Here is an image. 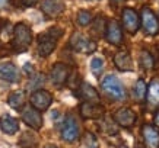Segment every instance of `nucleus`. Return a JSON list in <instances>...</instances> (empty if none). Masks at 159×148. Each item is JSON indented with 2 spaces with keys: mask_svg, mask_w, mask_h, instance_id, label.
I'll return each instance as SVG.
<instances>
[{
  "mask_svg": "<svg viewBox=\"0 0 159 148\" xmlns=\"http://www.w3.org/2000/svg\"><path fill=\"white\" fill-rule=\"evenodd\" d=\"M63 35V29L53 26L48 31L38 35V54L39 57H48L57 47L58 38Z\"/></svg>",
  "mask_w": 159,
  "mask_h": 148,
  "instance_id": "f257e3e1",
  "label": "nucleus"
},
{
  "mask_svg": "<svg viewBox=\"0 0 159 148\" xmlns=\"http://www.w3.org/2000/svg\"><path fill=\"white\" fill-rule=\"evenodd\" d=\"M32 42V31L28 25L16 23L13 28V39H12V48L15 53H25Z\"/></svg>",
  "mask_w": 159,
  "mask_h": 148,
  "instance_id": "f03ea898",
  "label": "nucleus"
},
{
  "mask_svg": "<svg viewBox=\"0 0 159 148\" xmlns=\"http://www.w3.org/2000/svg\"><path fill=\"white\" fill-rule=\"evenodd\" d=\"M101 89L110 100L118 102L125 99V89L123 86V83L112 74H108L104 77V80L101 81Z\"/></svg>",
  "mask_w": 159,
  "mask_h": 148,
  "instance_id": "7ed1b4c3",
  "label": "nucleus"
},
{
  "mask_svg": "<svg viewBox=\"0 0 159 148\" xmlns=\"http://www.w3.org/2000/svg\"><path fill=\"white\" fill-rule=\"evenodd\" d=\"M140 25L146 35L155 36L159 32V19L150 7H143L140 13Z\"/></svg>",
  "mask_w": 159,
  "mask_h": 148,
  "instance_id": "20e7f679",
  "label": "nucleus"
},
{
  "mask_svg": "<svg viewBox=\"0 0 159 148\" xmlns=\"http://www.w3.org/2000/svg\"><path fill=\"white\" fill-rule=\"evenodd\" d=\"M60 135H61V139L66 141V142H75V141L79 139L80 129H79V124H77V121L75 119L73 115L66 116V119H64V122L61 125Z\"/></svg>",
  "mask_w": 159,
  "mask_h": 148,
  "instance_id": "39448f33",
  "label": "nucleus"
},
{
  "mask_svg": "<svg viewBox=\"0 0 159 148\" xmlns=\"http://www.w3.org/2000/svg\"><path fill=\"white\" fill-rule=\"evenodd\" d=\"M70 47L77 53L91 54L97 49V42L93 39L88 38L86 35L80 34V32H75L70 36Z\"/></svg>",
  "mask_w": 159,
  "mask_h": 148,
  "instance_id": "423d86ee",
  "label": "nucleus"
},
{
  "mask_svg": "<svg viewBox=\"0 0 159 148\" xmlns=\"http://www.w3.org/2000/svg\"><path fill=\"white\" fill-rule=\"evenodd\" d=\"M29 100H31L32 108H35V109L39 110V112H43V110L48 109L50 105L53 103V96H51L50 91L44 90V89H38V90L32 91Z\"/></svg>",
  "mask_w": 159,
  "mask_h": 148,
  "instance_id": "0eeeda50",
  "label": "nucleus"
},
{
  "mask_svg": "<svg viewBox=\"0 0 159 148\" xmlns=\"http://www.w3.org/2000/svg\"><path fill=\"white\" fill-rule=\"evenodd\" d=\"M121 18H123V26L125 28L127 32L134 35L140 28V16L137 15L134 9L130 7H124L121 12Z\"/></svg>",
  "mask_w": 159,
  "mask_h": 148,
  "instance_id": "6e6552de",
  "label": "nucleus"
},
{
  "mask_svg": "<svg viewBox=\"0 0 159 148\" xmlns=\"http://www.w3.org/2000/svg\"><path fill=\"white\" fill-rule=\"evenodd\" d=\"M105 39L111 45H120L123 42V29L116 19H111L105 25Z\"/></svg>",
  "mask_w": 159,
  "mask_h": 148,
  "instance_id": "1a4fd4ad",
  "label": "nucleus"
},
{
  "mask_svg": "<svg viewBox=\"0 0 159 148\" xmlns=\"http://www.w3.org/2000/svg\"><path fill=\"white\" fill-rule=\"evenodd\" d=\"M136 119L137 116L130 108H120L112 115V121L123 128H131L136 124Z\"/></svg>",
  "mask_w": 159,
  "mask_h": 148,
  "instance_id": "9d476101",
  "label": "nucleus"
},
{
  "mask_svg": "<svg viewBox=\"0 0 159 148\" xmlns=\"http://www.w3.org/2000/svg\"><path fill=\"white\" fill-rule=\"evenodd\" d=\"M22 121L28 125L29 128L35 129V131L43 128V116H41V112L37 110L35 108H25L22 110Z\"/></svg>",
  "mask_w": 159,
  "mask_h": 148,
  "instance_id": "9b49d317",
  "label": "nucleus"
},
{
  "mask_svg": "<svg viewBox=\"0 0 159 148\" xmlns=\"http://www.w3.org/2000/svg\"><path fill=\"white\" fill-rule=\"evenodd\" d=\"M66 5L64 0H43L41 2V10L48 18H57L64 12Z\"/></svg>",
  "mask_w": 159,
  "mask_h": 148,
  "instance_id": "f8f14e48",
  "label": "nucleus"
},
{
  "mask_svg": "<svg viewBox=\"0 0 159 148\" xmlns=\"http://www.w3.org/2000/svg\"><path fill=\"white\" fill-rule=\"evenodd\" d=\"M142 137L146 144V148H159V129L155 125H143Z\"/></svg>",
  "mask_w": 159,
  "mask_h": 148,
  "instance_id": "ddd939ff",
  "label": "nucleus"
},
{
  "mask_svg": "<svg viewBox=\"0 0 159 148\" xmlns=\"http://www.w3.org/2000/svg\"><path fill=\"white\" fill-rule=\"evenodd\" d=\"M51 81H53L54 84L57 87L63 86L69 78V67L66 64H63V62H56L51 68Z\"/></svg>",
  "mask_w": 159,
  "mask_h": 148,
  "instance_id": "4468645a",
  "label": "nucleus"
},
{
  "mask_svg": "<svg viewBox=\"0 0 159 148\" xmlns=\"http://www.w3.org/2000/svg\"><path fill=\"white\" fill-rule=\"evenodd\" d=\"M80 115L85 119H99L104 116V108L98 103L85 102L80 105Z\"/></svg>",
  "mask_w": 159,
  "mask_h": 148,
  "instance_id": "2eb2a0df",
  "label": "nucleus"
},
{
  "mask_svg": "<svg viewBox=\"0 0 159 148\" xmlns=\"http://www.w3.org/2000/svg\"><path fill=\"white\" fill-rule=\"evenodd\" d=\"M145 99L150 110H153L155 108L159 106V77H155L153 80L149 83Z\"/></svg>",
  "mask_w": 159,
  "mask_h": 148,
  "instance_id": "dca6fc26",
  "label": "nucleus"
},
{
  "mask_svg": "<svg viewBox=\"0 0 159 148\" xmlns=\"http://www.w3.org/2000/svg\"><path fill=\"white\" fill-rule=\"evenodd\" d=\"M0 78L9 83H18L20 80L19 70L12 62H2L0 64Z\"/></svg>",
  "mask_w": 159,
  "mask_h": 148,
  "instance_id": "f3484780",
  "label": "nucleus"
},
{
  "mask_svg": "<svg viewBox=\"0 0 159 148\" xmlns=\"http://www.w3.org/2000/svg\"><path fill=\"white\" fill-rule=\"evenodd\" d=\"M0 129L7 135H13L19 131V121L10 116V115H2L0 116Z\"/></svg>",
  "mask_w": 159,
  "mask_h": 148,
  "instance_id": "a211bd4d",
  "label": "nucleus"
},
{
  "mask_svg": "<svg viewBox=\"0 0 159 148\" xmlns=\"http://www.w3.org/2000/svg\"><path fill=\"white\" fill-rule=\"evenodd\" d=\"M114 64L120 71H133V61L127 51H120L114 55Z\"/></svg>",
  "mask_w": 159,
  "mask_h": 148,
  "instance_id": "6ab92c4d",
  "label": "nucleus"
},
{
  "mask_svg": "<svg viewBox=\"0 0 159 148\" xmlns=\"http://www.w3.org/2000/svg\"><path fill=\"white\" fill-rule=\"evenodd\" d=\"M77 95L80 96L82 99H85L86 102H92V103H98V102H99V95H98V91L95 90L89 83H82L80 87H79Z\"/></svg>",
  "mask_w": 159,
  "mask_h": 148,
  "instance_id": "aec40b11",
  "label": "nucleus"
},
{
  "mask_svg": "<svg viewBox=\"0 0 159 148\" xmlns=\"http://www.w3.org/2000/svg\"><path fill=\"white\" fill-rule=\"evenodd\" d=\"M10 108H13L15 110H22L25 105V91L22 90H16L13 93H10L9 99H7Z\"/></svg>",
  "mask_w": 159,
  "mask_h": 148,
  "instance_id": "412c9836",
  "label": "nucleus"
},
{
  "mask_svg": "<svg viewBox=\"0 0 159 148\" xmlns=\"http://www.w3.org/2000/svg\"><path fill=\"white\" fill-rule=\"evenodd\" d=\"M146 90H148V84L143 78H139L136 81L134 87H133V95H134L136 100L137 102H143L146 97Z\"/></svg>",
  "mask_w": 159,
  "mask_h": 148,
  "instance_id": "4be33fe9",
  "label": "nucleus"
},
{
  "mask_svg": "<svg viewBox=\"0 0 159 148\" xmlns=\"http://www.w3.org/2000/svg\"><path fill=\"white\" fill-rule=\"evenodd\" d=\"M19 145L22 148H37L38 145V139L32 132H25L19 139Z\"/></svg>",
  "mask_w": 159,
  "mask_h": 148,
  "instance_id": "5701e85b",
  "label": "nucleus"
},
{
  "mask_svg": "<svg viewBox=\"0 0 159 148\" xmlns=\"http://www.w3.org/2000/svg\"><path fill=\"white\" fill-rule=\"evenodd\" d=\"M140 66H142L143 70H150V68H153V66H155L152 54H150L149 51H146V49H143V51L140 53Z\"/></svg>",
  "mask_w": 159,
  "mask_h": 148,
  "instance_id": "b1692460",
  "label": "nucleus"
},
{
  "mask_svg": "<svg viewBox=\"0 0 159 148\" xmlns=\"http://www.w3.org/2000/svg\"><path fill=\"white\" fill-rule=\"evenodd\" d=\"M76 19H77V23L80 26H86V25H89L92 22V13L88 12V10H79Z\"/></svg>",
  "mask_w": 159,
  "mask_h": 148,
  "instance_id": "393cba45",
  "label": "nucleus"
},
{
  "mask_svg": "<svg viewBox=\"0 0 159 148\" xmlns=\"http://www.w3.org/2000/svg\"><path fill=\"white\" fill-rule=\"evenodd\" d=\"M104 60H102L101 57H95V58H92V61H91V70L93 74H99V73L104 70Z\"/></svg>",
  "mask_w": 159,
  "mask_h": 148,
  "instance_id": "a878e982",
  "label": "nucleus"
},
{
  "mask_svg": "<svg viewBox=\"0 0 159 148\" xmlns=\"http://www.w3.org/2000/svg\"><path fill=\"white\" fill-rule=\"evenodd\" d=\"M82 141H83V144H85V147H88V148H97L98 147V139L92 132H86V134L83 135Z\"/></svg>",
  "mask_w": 159,
  "mask_h": 148,
  "instance_id": "bb28decb",
  "label": "nucleus"
},
{
  "mask_svg": "<svg viewBox=\"0 0 159 148\" xmlns=\"http://www.w3.org/2000/svg\"><path fill=\"white\" fill-rule=\"evenodd\" d=\"M43 81H44V77L41 76V74H37V76L34 77V80L29 81V87H31V89H34L35 84H43Z\"/></svg>",
  "mask_w": 159,
  "mask_h": 148,
  "instance_id": "cd10ccee",
  "label": "nucleus"
},
{
  "mask_svg": "<svg viewBox=\"0 0 159 148\" xmlns=\"http://www.w3.org/2000/svg\"><path fill=\"white\" fill-rule=\"evenodd\" d=\"M37 2H38V0H22V3H24L25 6H28V7L37 5Z\"/></svg>",
  "mask_w": 159,
  "mask_h": 148,
  "instance_id": "c85d7f7f",
  "label": "nucleus"
},
{
  "mask_svg": "<svg viewBox=\"0 0 159 148\" xmlns=\"http://www.w3.org/2000/svg\"><path fill=\"white\" fill-rule=\"evenodd\" d=\"M153 122H155V126H158V128H159V110L156 112V115L153 116Z\"/></svg>",
  "mask_w": 159,
  "mask_h": 148,
  "instance_id": "c756f323",
  "label": "nucleus"
},
{
  "mask_svg": "<svg viewBox=\"0 0 159 148\" xmlns=\"http://www.w3.org/2000/svg\"><path fill=\"white\" fill-rule=\"evenodd\" d=\"M7 2H9V0H0V7H5V6L7 5Z\"/></svg>",
  "mask_w": 159,
  "mask_h": 148,
  "instance_id": "7c9ffc66",
  "label": "nucleus"
},
{
  "mask_svg": "<svg viewBox=\"0 0 159 148\" xmlns=\"http://www.w3.org/2000/svg\"><path fill=\"white\" fill-rule=\"evenodd\" d=\"M45 148H57V147H54V145H47Z\"/></svg>",
  "mask_w": 159,
  "mask_h": 148,
  "instance_id": "2f4dec72",
  "label": "nucleus"
},
{
  "mask_svg": "<svg viewBox=\"0 0 159 148\" xmlns=\"http://www.w3.org/2000/svg\"><path fill=\"white\" fill-rule=\"evenodd\" d=\"M89 2H92V0H89Z\"/></svg>",
  "mask_w": 159,
  "mask_h": 148,
  "instance_id": "473e14b6",
  "label": "nucleus"
}]
</instances>
